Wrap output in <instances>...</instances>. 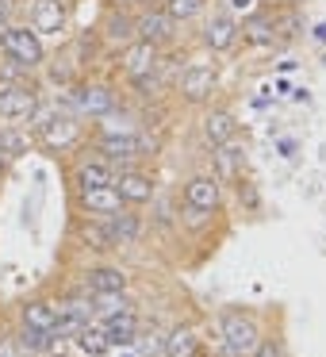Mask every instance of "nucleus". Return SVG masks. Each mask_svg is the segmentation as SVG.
Instances as JSON below:
<instances>
[{"label":"nucleus","instance_id":"1","mask_svg":"<svg viewBox=\"0 0 326 357\" xmlns=\"http://www.w3.org/2000/svg\"><path fill=\"white\" fill-rule=\"evenodd\" d=\"M0 50L12 58L16 66H24V70H35V66H42V39L35 31H27V27H4L0 31Z\"/></svg>","mask_w":326,"mask_h":357},{"label":"nucleus","instance_id":"2","mask_svg":"<svg viewBox=\"0 0 326 357\" xmlns=\"http://www.w3.org/2000/svg\"><path fill=\"white\" fill-rule=\"evenodd\" d=\"M261 331H257V323L249 315H226L223 319V346H226V354L231 357H249L257 346H261Z\"/></svg>","mask_w":326,"mask_h":357},{"label":"nucleus","instance_id":"3","mask_svg":"<svg viewBox=\"0 0 326 357\" xmlns=\"http://www.w3.org/2000/svg\"><path fill=\"white\" fill-rule=\"evenodd\" d=\"M39 112V96L27 85H0V119H27Z\"/></svg>","mask_w":326,"mask_h":357},{"label":"nucleus","instance_id":"4","mask_svg":"<svg viewBox=\"0 0 326 357\" xmlns=\"http://www.w3.org/2000/svg\"><path fill=\"white\" fill-rule=\"evenodd\" d=\"M134 35H139V43L162 47V43H169L173 35H177V20H173L169 12H146V16L134 24Z\"/></svg>","mask_w":326,"mask_h":357},{"label":"nucleus","instance_id":"5","mask_svg":"<svg viewBox=\"0 0 326 357\" xmlns=\"http://www.w3.org/2000/svg\"><path fill=\"white\" fill-rule=\"evenodd\" d=\"M185 204H188V211H196V215L215 211L219 208V177H192L185 185Z\"/></svg>","mask_w":326,"mask_h":357},{"label":"nucleus","instance_id":"6","mask_svg":"<svg viewBox=\"0 0 326 357\" xmlns=\"http://www.w3.org/2000/svg\"><path fill=\"white\" fill-rule=\"evenodd\" d=\"M73 108L85 112V116H108L116 108V96L108 85H81L73 89Z\"/></svg>","mask_w":326,"mask_h":357},{"label":"nucleus","instance_id":"7","mask_svg":"<svg viewBox=\"0 0 326 357\" xmlns=\"http://www.w3.org/2000/svg\"><path fill=\"white\" fill-rule=\"evenodd\" d=\"M62 27H65V4L62 0H35L31 31L35 35H58Z\"/></svg>","mask_w":326,"mask_h":357},{"label":"nucleus","instance_id":"8","mask_svg":"<svg viewBox=\"0 0 326 357\" xmlns=\"http://www.w3.org/2000/svg\"><path fill=\"white\" fill-rule=\"evenodd\" d=\"M234 39H238V24H234L231 12H215V16L208 20V27H203V43H208L211 50H231Z\"/></svg>","mask_w":326,"mask_h":357},{"label":"nucleus","instance_id":"9","mask_svg":"<svg viewBox=\"0 0 326 357\" xmlns=\"http://www.w3.org/2000/svg\"><path fill=\"white\" fill-rule=\"evenodd\" d=\"M104 338H108L111 349H127L134 346V334H139V319H134V311H123V315H111L104 319Z\"/></svg>","mask_w":326,"mask_h":357},{"label":"nucleus","instance_id":"10","mask_svg":"<svg viewBox=\"0 0 326 357\" xmlns=\"http://www.w3.org/2000/svg\"><path fill=\"white\" fill-rule=\"evenodd\" d=\"M81 208L93 211V215H116L123 208V196L116 192V185H104V188H85L81 192Z\"/></svg>","mask_w":326,"mask_h":357},{"label":"nucleus","instance_id":"11","mask_svg":"<svg viewBox=\"0 0 326 357\" xmlns=\"http://www.w3.org/2000/svg\"><path fill=\"white\" fill-rule=\"evenodd\" d=\"M215 89V70L211 66H188L185 77H180V93H185V100H203V96Z\"/></svg>","mask_w":326,"mask_h":357},{"label":"nucleus","instance_id":"12","mask_svg":"<svg viewBox=\"0 0 326 357\" xmlns=\"http://www.w3.org/2000/svg\"><path fill=\"white\" fill-rule=\"evenodd\" d=\"M116 192L123 196V204H150L154 200V181L142 173H123L116 181Z\"/></svg>","mask_w":326,"mask_h":357},{"label":"nucleus","instance_id":"13","mask_svg":"<svg viewBox=\"0 0 326 357\" xmlns=\"http://www.w3.org/2000/svg\"><path fill=\"white\" fill-rule=\"evenodd\" d=\"M85 284H88V292H127V273L111 269V265H100V269L85 273Z\"/></svg>","mask_w":326,"mask_h":357},{"label":"nucleus","instance_id":"14","mask_svg":"<svg viewBox=\"0 0 326 357\" xmlns=\"http://www.w3.org/2000/svg\"><path fill=\"white\" fill-rule=\"evenodd\" d=\"M154 66H157V47H150V43H134V47L127 50L123 70L131 73L134 81H139V77H150V73H154Z\"/></svg>","mask_w":326,"mask_h":357},{"label":"nucleus","instance_id":"15","mask_svg":"<svg viewBox=\"0 0 326 357\" xmlns=\"http://www.w3.org/2000/svg\"><path fill=\"white\" fill-rule=\"evenodd\" d=\"M104 227H108V238L111 246H123V242H134L142 231L139 215H123V211H116V215H104Z\"/></svg>","mask_w":326,"mask_h":357},{"label":"nucleus","instance_id":"16","mask_svg":"<svg viewBox=\"0 0 326 357\" xmlns=\"http://www.w3.org/2000/svg\"><path fill=\"white\" fill-rule=\"evenodd\" d=\"M24 326H31V331H50V334H54V326H58L54 303H47V300L24 303Z\"/></svg>","mask_w":326,"mask_h":357},{"label":"nucleus","instance_id":"17","mask_svg":"<svg viewBox=\"0 0 326 357\" xmlns=\"http://www.w3.org/2000/svg\"><path fill=\"white\" fill-rule=\"evenodd\" d=\"M100 150H104L108 158H139L142 150H146V142L134 139V135H127V131H123V135L111 131V135H104V139H100Z\"/></svg>","mask_w":326,"mask_h":357},{"label":"nucleus","instance_id":"18","mask_svg":"<svg viewBox=\"0 0 326 357\" xmlns=\"http://www.w3.org/2000/svg\"><path fill=\"white\" fill-rule=\"evenodd\" d=\"M203 135H208L211 146L231 142L234 139V116H231V112H211V116L203 119Z\"/></svg>","mask_w":326,"mask_h":357},{"label":"nucleus","instance_id":"19","mask_svg":"<svg viewBox=\"0 0 326 357\" xmlns=\"http://www.w3.org/2000/svg\"><path fill=\"white\" fill-rule=\"evenodd\" d=\"M104 185H116L108 162H85L77 169V188H81V192H85V188H104Z\"/></svg>","mask_w":326,"mask_h":357},{"label":"nucleus","instance_id":"20","mask_svg":"<svg viewBox=\"0 0 326 357\" xmlns=\"http://www.w3.org/2000/svg\"><path fill=\"white\" fill-rule=\"evenodd\" d=\"M16 349L20 354H50V349H54V334L50 331H31V326H24V331H20V338H16Z\"/></svg>","mask_w":326,"mask_h":357},{"label":"nucleus","instance_id":"21","mask_svg":"<svg viewBox=\"0 0 326 357\" xmlns=\"http://www.w3.org/2000/svg\"><path fill=\"white\" fill-rule=\"evenodd\" d=\"M162 354H169V357H196V334L188 331V326H177V331H169V334H165Z\"/></svg>","mask_w":326,"mask_h":357},{"label":"nucleus","instance_id":"22","mask_svg":"<svg viewBox=\"0 0 326 357\" xmlns=\"http://www.w3.org/2000/svg\"><path fill=\"white\" fill-rule=\"evenodd\" d=\"M93 311H100L104 319H111V315L131 311V300H127L123 292H93Z\"/></svg>","mask_w":326,"mask_h":357},{"label":"nucleus","instance_id":"23","mask_svg":"<svg viewBox=\"0 0 326 357\" xmlns=\"http://www.w3.org/2000/svg\"><path fill=\"white\" fill-rule=\"evenodd\" d=\"M77 346L81 349H85V354L88 357H104V354H108V338H104V331H100V326H81V331H77Z\"/></svg>","mask_w":326,"mask_h":357},{"label":"nucleus","instance_id":"24","mask_svg":"<svg viewBox=\"0 0 326 357\" xmlns=\"http://www.w3.org/2000/svg\"><path fill=\"white\" fill-rule=\"evenodd\" d=\"M42 131H47V142L50 146H65V142L77 139V127L70 123V119H50V123H39Z\"/></svg>","mask_w":326,"mask_h":357},{"label":"nucleus","instance_id":"25","mask_svg":"<svg viewBox=\"0 0 326 357\" xmlns=\"http://www.w3.org/2000/svg\"><path fill=\"white\" fill-rule=\"evenodd\" d=\"M104 31H108L111 43H131V39H134V24L123 16V12H111L108 24H104Z\"/></svg>","mask_w":326,"mask_h":357},{"label":"nucleus","instance_id":"26","mask_svg":"<svg viewBox=\"0 0 326 357\" xmlns=\"http://www.w3.org/2000/svg\"><path fill=\"white\" fill-rule=\"evenodd\" d=\"M238 162H242V150L231 146V142H223L215 154V165H219V177H238Z\"/></svg>","mask_w":326,"mask_h":357},{"label":"nucleus","instance_id":"27","mask_svg":"<svg viewBox=\"0 0 326 357\" xmlns=\"http://www.w3.org/2000/svg\"><path fill=\"white\" fill-rule=\"evenodd\" d=\"M20 154H27V139L20 131H0V158L4 162H16Z\"/></svg>","mask_w":326,"mask_h":357},{"label":"nucleus","instance_id":"28","mask_svg":"<svg viewBox=\"0 0 326 357\" xmlns=\"http://www.w3.org/2000/svg\"><path fill=\"white\" fill-rule=\"evenodd\" d=\"M162 346H165V338L157 331H139V334H134V346L131 349L139 357H154V354H162Z\"/></svg>","mask_w":326,"mask_h":357},{"label":"nucleus","instance_id":"29","mask_svg":"<svg viewBox=\"0 0 326 357\" xmlns=\"http://www.w3.org/2000/svg\"><path fill=\"white\" fill-rule=\"evenodd\" d=\"M246 39L254 43V47L272 43V20H269V16H254V20L246 24Z\"/></svg>","mask_w":326,"mask_h":357},{"label":"nucleus","instance_id":"30","mask_svg":"<svg viewBox=\"0 0 326 357\" xmlns=\"http://www.w3.org/2000/svg\"><path fill=\"white\" fill-rule=\"evenodd\" d=\"M203 4H208V0H169L165 12H169L173 20H192L196 12H203Z\"/></svg>","mask_w":326,"mask_h":357},{"label":"nucleus","instance_id":"31","mask_svg":"<svg viewBox=\"0 0 326 357\" xmlns=\"http://www.w3.org/2000/svg\"><path fill=\"white\" fill-rule=\"evenodd\" d=\"M12 12H16V0H0V27H8Z\"/></svg>","mask_w":326,"mask_h":357},{"label":"nucleus","instance_id":"32","mask_svg":"<svg viewBox=\"0 0 326 357\" xmlns=\"http://www.w3.org/2000/svg\"><path fill=\"white\" fill-rule=\"evenodd\" d=\"M231 12H254V0H231Z\"/></svg>","mask_w":326,"mask_h":357},{"label":"nucleus","instance_id":"33","mask_svg":"<svg viewBox=\"0 0 326 357\" xmlns=\"http://www.w3.org/2000/svg\"><path fill=\"white\" fill-rule=\"evenodd\" d=\"M50 357H65V354H54V349H50Z\"/></svg>","mask_w":326,"mask_h":357},{"label":"nucleus","instance_id":"34","mask_svg":"<svg viewBox=\"0 0 326 357\" xmlns=\"http://www.w3.org/2000/svg\"><path fill=\"white\" fill-rule=\"evenodd\" d=\"M127 4H142V0H127Z\"/></svg>","mask_w":326,"mask_h":357}]
</instances>
